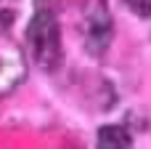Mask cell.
I'll return each mask as SVG.
<instances>
[{
  "label": "cell",
  "mask_w": 151,
  "mask_h": 149,
  "mask_svg": "<svg viewBox=\"0 0 151 149\" xmlns=\"http://www.w3.org/2000/svg\"><path fill=\"white\" fill-rule=\"evenodd\" d=\"M27 32H29L32 56L40 64V69H45V72L58 69V64L64 59V51H61V29H58L56 16L50 11H37L35 19L29 21Z\"/></svg>",
  "instance_id": "6da1fadb"
},
{
  "label": "cell",
  "mask_w": 151,
  "mask_h": 149,
  "mask_svg": "<svg viewBox=\"0 0 151 149\" xmlns=\"http://www.w3.org/2000/svg\"><path fill=\"white\" fill-rule=\"evenodd\" d=\"M135 13H141V16H151V0H125Z\"/></svg>",
  "instance_id": "277c9868"
},
{
  "label": "cell",
  "mask_w": 151,
  "mask_h": 149,
  "mask_svg": "<svg viewBox=\"0 0 151 149\" xmlns=\"http://www.w3.org/2000/svg\"><path fill=\"white\" fill-rule=\"evenodd\" d=\"M114 35L111 13L106 8V0H88L85 5V45L93 56H101Z\"/></svg>",
  "instance_id": "7a4b0ae2"
},
{
  "label": "cell",
  "mask_w": 151,
  "mask_h": 149,
  "mask_svg": "<svg viewBox=\"0 0 151 149\" xmlns=\"http://www.w3.org/2000/svg\"><path fill=\"white\" fill-rule=\"evenodd\" d=\"M130 133L119 125H106L98 131V149H127Z\"/></svg>",
  "instance_id": "3957f363"
}]
</instances>
